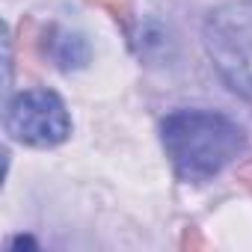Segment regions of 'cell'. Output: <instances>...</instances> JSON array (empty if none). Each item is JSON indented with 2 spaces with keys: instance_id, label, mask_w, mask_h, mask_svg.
Listing matches in <instances>:
<instances>
[{
  "instance_id": "6da1fadb",
  "label": "cell",
  "mask_w": 252,
  "mask_h": 252,
  "mask_svg": "<svg viewBox=\"0 0 252 252\" xmlns=\"http://www.w3.org/2000/svg\"><path fill=\"white\" fill-rule=\"evenodd\" d=\"M160 143L181 181L205 184L231 166L249 140L246 128L228 113L181 107L160 122Z\"/></svg>"
},
{
  "instance_id": "7a4b0ae2",
  "label": "cell",
  "mask_w": 252,
  "mask_h": 252,
  "mask_svg": "<svg viewBox=\"0 0 252 252\" xmlns=\"http://www.w3.org/2000/svg\"><path fill=\"white\" fill-rule=\"evenodd\" d=\"M202 39L225 86L252 101V0H231L211 9Z\"/></svg>"
},
{
  "instance_id": "3957f363",
  "label": "cell",
  "mask_w": 252,
  "mask_h": 252,
  "mask_svg": "<svg viewBox=\"0 0 252 252\" xmlns=\"http://www.w3.org/2000/svg\"><path fill=\"white\" fill-rule=\"evenodd\" d=\"M6 134L21 146L54 149L71 137V116L65 101L51 89H21L3 113Z\"/></svg>"
},
{
  "instance_id": "277c9868",
  "label": "cell",
  "mask_w": 252,
  "mask_h": 252,
  "mask_svg": "<svg viewBox=\"0 0 252 252\" xmlns=\"http://www.w3.org/2000/svg\"><path fill=\"white\" fill-rule=\"evenodd\" d=\"M45 54L54 60L57 68L63 71H77L89 63V42L74 33V30H65V27H51L48 30V39H45Z\"/></svg>"
}]
</instances>
